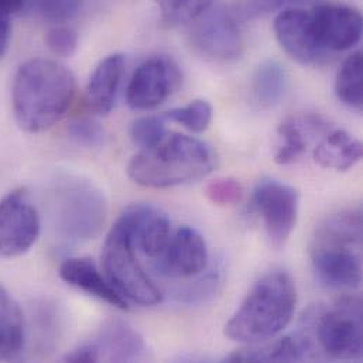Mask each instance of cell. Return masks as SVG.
Instances as JSON below:
<instances>
[{
	"instance_id": "11",
	"label": "cell",
	"mask_w": 363,
	"mask_h": 363,
	"mask_svg": "<svg viewBox=\"0 0 363 363\" xmlns=\"http://www.w3.org/2000/svg\"><path fill=\"white\" fill-rule=\"evenodd\" d=\"M314 37L328 55L357 45L362 37V16L344 4H320L310 11Z\"/></svg>"
},
{
	"instance_id": "7",
	"label": "cell",
	"mask_w": 363,
	"mask_h": 363,
	"mask_svg": "<svg viewBox=\"0 0 363 363\" xmlns=\"http://www.w3.org/2000/svg\"><path fill=\"white\" fill-rule=\"evenodd\" d=\"M192 23L191 45L205 60L225 64L242 55L245 44L233 13L223 7H211Z\"/></svg>"
},
{
	"instance_id": "32",
	"label": "cell",
	"mask_w": 363,
	"mask_h": 363,
	"mask_svg": "<svg viewBox=\"0 0 363 363\" xmlns=\"http://www.w3.org/2000/svg\"><path fill=\"white\" fill-rule=\"evenodd\" d=\"M68 135L78 145L85 147H99L105 142V130L104 128L88 118L77 119L69 123Z\"/></svg>"
},
{
	"instance_id": "31",
	"label": "cell",
	"mask_w": 363,
	"mask_h": 363,
	"mask_svg": "<svg viewBox=\"0 0 363 363\" xmlns=\"http://www.w3.org/2000/svg\"><path fill=\"white\" fill-rule=\"evenodd\" d=\"M45 44L54 55L71 57L78 48V34L69 26L57 24L47 31Z\"/></svg>"
},
{
	"instance_id": "16",
	"label": "cell",
	"mask_w": 363,
	"mask_h": 363,
	"mask_svg": "<svg viewBox=\"0 0 363 363\" xmlns=\"http://www.w3.org/2000/svg\"><path fill=\"white\" fill-rule=\"evenodd\" d=\"M60 277L69 286L108 303L119 310H128V300L102 276L89 257H69L60 266Z\"/></svg>"
},
{
	"instance_id": "35",
	"label": "cell",
	"mask_w": 363,
	"mask_h": 363,
	"mask_svg": "<svg viewBox=\"0 0 363 363\" xmlns=\"http://www.w3.org/2000/svg\"><path fill=\"white\" fill-rule=\"evenodd\" d=\"M101 359H102V357H101V351H99L96 342L82 344L78 348H75L74 351H71L69 354H67L64 358L65 362L72 363L98 362Z\"/></svg>"
},
{
	"instance_id": "30",
	"label": "cell",
	"mask_w": 363,
	"mask_h": 363,
	"mask_svg": "<svg viewBox=\"0 0 363 363\" xmlns=\"http://www.w3.org/2000/svg\"><path fill=\"white\" fill-rule=\"evenodd\" d=\"M243 186L235 179H218L211 182L205 188L206 198L219 206L236 205L243 199Z\"/></svg>"
},
{
	"instance_id": "5",
	"label": "cell",
	"mask_w": 363,
	"mask_h": 363,
	"mask_svg": "<svg viewBox=\"0 0 363 363\" xmlns=\"http://www.w3.org/2000/svg\"><path fill=\"white\" fill-rule=\"evenodd\" d=\"M102 264L109 283L126 300L140 306L162 303V291L140 264L129 226L122 216L118 218L105 239Z\"/></svg>"
},
{
	"instance_id": "15",
	"label": "cell",
	"mask_w": 363,
	"mask_h": 363,
	"mask_svg": "<svg viewBox=\"0 0 363 363\" xmlns=\"http://www.w3.org/2000/svg\"><path fill=\"white\" fill-rule=\"evenodd\" d=\"M361 247L311 246V262L317 277L328 287L350 290L361 286Z\"/></svg>"
},
{
	"instance_id": "34",
	"label": "cell",
	"mask_w": 363,
	"mask_h": 363,
	"mask_svg": "<svg viewBox=\"0 0 363 363\" xmlns=\"http://www.w3.org/2000/svg\"><path fill=\"white\" fill-rule=\"evenodd\" d=\"M81 0H40L41 14L55 23L69 20L77 14Z\"/></svg>"
},
{
	"instance_id": "27",
	"label": "cell",
	"mask_w": 363,
	"mask_h": 363,
	"mask_svg": "<svg viewBox=\"0 0 363 363\" xmlns=\"http://www.w3.org/2000/svg\"><path fill=\"white\" fill-rule=\"evenodd\" d=\"M163 18L170 24H185L209 10L215 0H156Z\"/></svg>"
},
{
	"instance_id": "3",
	"label": "cell",
	"mask_w": 363,
	"mask_h": 363,
	"mask_svg": "<svg viewBox=\"0 0 363 363\" xmlns=\"http://www.w3.org/2000/svg\"><path fill=\"white\" fill-rule=\"evenodd\" d=\"M296 284L286 272H270L249 291L225 325V335L236 342L257 344L273 340L293 320Z\"/></svg>"
},
{
	"instance_id": "13",
	"label": "cell",
	"mask_w": 363,
	"mask_h": 363,
	"mask_svg": "<svg viewBox=\"0 0 363 363\" xmlns=\"http://www.w3.org/2000/svg\"><path fill=\"white\" fill-rule=\"evenodd\" d=\"M206 263L208 249L202 235L194 228L180 226L166 250L155 260V269L163 276L182 279L199 274Z\"/></svg>"
},
{
	"instance_id": "29",
	"label": "cell",
	"mask_w": 363,
	"mask_h": 363,
	"mask_svg": "<svg viewBox=\"0 0 363 363\" xmlns=\"http://www.w3.org/2000/svg\"><path fill=\"white\" fill-rule=\"evenodd\" d=\"M220 286V270H211L198 280L182 287L177 298L185 304H202L211 300Z\"/></svg>"
},
{
	"instance_id": "20",
	"label": "cell",
	"mask_w": 363,
	"mask_h": 363,
	"mask_svg": "<svg viewBox=\"0 0 363 363\" xmlns=\"http://www.w3.org/2000/svg\"><path fill=\"white\" fill-rule=\"evenodd\" d=\"M95 342L102 359L111 362H135L143 359L147 354L146 344L139 333L121 320L106 323Z\"/></svg>"
},
{
	"instance_id": "22",
	"label": "cell",
	"mask_w": 363,
	"mask_h": 363,
	"mask_svg": "<svg viewBox=\"0 0 363 363\" xmlns=\"http://www.w3.org/2000/svg\"><path fill=\"white\" fill-rule=\"evenodd\" d=\"M362 159V143L342 129L331 130L314 150V160L324 169L348 172Z\"/></svg>"
},
{
	"instance_id": "28",
	"label": "cell",
	"mask_w": 363,
	"mask_h": 363,
	"mask_svg": "<svg viewBox=\"0 0 363 363\" xmlns=\"http://www.w3.org/2000/svg\"><path fill=\"white\" fill-rule=\"evenodd\" d=\"M166 123L167 121L163 115L139 118L130 126V138L140 150L150 149L160 143L167 135Z\"/></svg>"
},
{
	"instance_id": "2",
	"label": "cell",
	"mask_w": 363,
	"mask_h": 363,
	"mask_svg": "<svg viewBox=\"0 0 363 363\" xmlns=\"http://www.w3.org/2000/svg\"><path fill=\"white\" fill-rule=\"evenodd\" d=\"M216 164L218 156L208 143L180 133H167L160 143L132 157L128 174L142 186L170 188L206 177Z\"/></svg>"
},
{
	"instance_id": "25",
	"label": "cell",
	"mask_w": 363,
	"mask_h": 363,
	"mask_svg": "<svg viewBox=\"0 0 363 363\" xmlns=\"http://www.w3.org/2000/svg\"><path fill=\"white\" fill-rule=\"evenodd\" d=\"M362 75V52L357 51L344 61L335 81L338 99L348 108L357 111H361L363 105Z\"/></svg>"
},
{
	"instance_id": "36",
	"label": "cell",
	"mask_w": 363,
	"mask_h": 363,
	"mask_svg": "<svg viewBox=\"0 0 363 363\" xmlns=\"http://www.w3.org/2000/svg\"><path fill=\"white\" fill-rule=\"evenodd\" d=\"M11 37V24H10V16L0 14V60L4 57L9 48Z\"/></svg>"
},
{
	"instance_id": "17",
	"label": "cell",
	"mask_w": 363,
	"mask_h": 363,
	"mask_svg": "<svg viewBox=\"0 0 363 363\" xmlns=\"http://www.w3.org/2000/svg\"><path fill=\"white\" fill-rule=\"evenodd\" d=\"M125 64L126 61L122 54H112L104 58L94 69L85 92V102L92 113L108 115L113 109Z\"/></svg>"
},
{
	"instance_id": "4",
	"label": "cell",
	"mask_w": 363,
	"mask_h": 363,
	"mask_svg": "<svg viewBox=\"0 0 363 363\" xmlns=\"http://www.w3.org/2000/svg\"><path fill=\"white\" fill-rule=\"evenodd\" d=\"M52 205L55 230L68 243L94 239L105 225L106 199L92 182L64 180L54 192Z\"/></svg>"
},
{
	"instance_id": "8",
	"label": "cell",
	"mask_w": 363,
	"mask_h": 363,
	"mask_svg": "<svg viewBox=\"0 0 363 363\" xmlns=\"http://www.w3.org/2000/svg\"><path fill=\"white\" fill-rule=\"evenodd\" d=\"M41 232L37 206L23 188L10 191L0 201V257L13 259L27 253Z\"/></svg>"
},
{
	"instance_id": "12",
	"label": "cell",
	"mask_w": 363,
	"mask_h": 363,
	"mask_svg": "<svg viewBox=\"0 0 363 363\" xmlns=\"http://www.w3.org/2000/svg\"><path fill=\"white\" fill-rule=\"evenodd\" d=\"M273 28L281 48L297 62L321 65L330 60L331 55L321 50L314 37L310 11L296 7L284 9L276 16Z\"/></svg>"
},
{
	"instance_id": "33",
	"label": "cell",
	"mask_w": 363,
	"mask_h": 363,
	"mask_svg": "<svg viewBox=\"0 0 363 363\" xmlns=\"http://www.w3.org/2000/svg\"><path fill=\"white\" fill-rule=\"evenodd\" d=\"M294 0H236L233 14L242 20H256L281 10Z\"/></svg>"
},
{
	"instance_id": "21",
	"label": "cell",
	"mask_w": 363,
	"mask_h": 363,
	"mask_svg": "<svg viewBox=\"0 0 363 363\" xmlns=\"http://www.w3.org/2000/svg\"><path fill=\"white\" fill-rule=\"evenodd\" d=\"M362 245V212L347 209L325 218L313 238V246H347L361 247Z\"/></svg>"
},
{
	"instance_id": "18",
	"label": "cell",
	"mask_w": 363,
	"mask_h": 363,
	"mask_svg": "<svg viewBox=\"0 0 363 363\" xmlns=\"http://www.w3.org/2000/svg\"><path fill=\"white\" fill-rule=\"evenodd\" d=\"M311 340L303 335H287L272 342L249 344L230 354L228 362H300L308 358Z\"/></svg>"
},
{
	"instance_id": "24",
	"label": "cell",
	"mask_w": 363,
	"mask_h": 363,
	"mask_svg": "<svg viewBox=\"0 0 363 363\" xmlns=\"http://www.w3.org/2000/svg\"><path fill=\"white\" fill-rule=\"evenodd\" d=\"M289 75L279 61L267 60L262 62L252 79V96L260 109L276 106L287 91Z\"/></svg>"
},
{
	"instance_id": "6",
	"label": "cell",
	"mask_w": 363,
	"mask_h": 363,
	"mask_svg": "<svg viewBox=\"0 0 363 363\" xmlns=\"http://www.w3.org/2000/svg\"><path fill=\"white\" fill-rule=\"evenodd\" d=\"M315 328L323 351L341 361L361 359L363 354L362 303L359 298H342L330 308H320L306 318Z\"/></svg>"
},
{
	"instance_id": "26",
	"label": "cell",
	"mask_w": 363,
	"mask_h": 363,
	"mask_svg": "<svg viewBox=\"0 0 363 363\" xmlns=\"http://www.w3.org/2000/svg\"><path fill=\"white\" fill-rule=\"evenodd\" d=\"M167 122H174L194 133L208 129L212 119V106L203 99H195L182 108L172 109L163 113Z\"/></svg>"
},
{
	"instance_id": "37",
	"label": "cell",
	"mask_w": 363,
	"mask_h": 363,
	"mask_svg": "<svg viewBox=\"0 0 363 363\" xmlns=\"http://www.w3.org/2000/svg\"><path fill=\"white\" fill-rule=\"evenodd\" d=\"M24 4V0H0V14L11 16L18 11Z\"/></svg>"
},
{
	"instance_id": "9",
	"label": "cell",
	"mask_w": 363,
	"mask_h": 363,
	"mask_svg": "<svg viewBox=\"0 0 363 363\" xmlns=\"http://www.w3.org/2000/svg\"><path fill=\"white\" fill-rule=\"evenodd\" d=\"M182 82V69L172 57H152L133 72L126 92L128 105L133 111H152L177 92Z\"/></svg>"
},
{
	"instance_id": "23",
	"label": "cell",
	"mask_w": 363,
	"mask_h": 363,
	"mask_svg": "<svg viewBox=\"0 0 363 363\" xmlns=\"http://www.w3.org/2000/svg\"><path fill=\"white\" fill-rule=\"evenodd\" d=\"M26 344L24 315L20 306L0 284V361L20 357Z\"/></svg>"
},
{
	"instance_id": "19",
	"label": "cell",
	"mask_w": 363,
	"mask_h": 363,
	"mask_svg": "<svg viewBox=\"0 0 363 363\" xmlns=\"http://www.w3.org/2000/svg\"><path fill=\"white\" fill-rule=\"evenodd\" d=\"M328 125L321 116H290L283 121L277 129L280 143L277 146L274 162L280 166L296 163L307 150L310 133L327 130Z\"/></svg>"
},
{
	"instance_id": "1",
	"label": "cell",
	"mask_w": 363,
	"mask_h": 363,
	"mask_svg": "<svg viewBox=\"0 0 363 363\" xmlns=\"http://www.w3.org/2000/svg\"><path fill=\"white\" fill-rule=\"evenodd\" d=\"M75 95V78L61 62L50 58L26 61L13 82V113L18 128L41 133L68 111Z\"/></svg>"
},
{
	"instance_id": "14",
	"label": "cell",
	"mask_w": 363,
	"mask_h": 363,
	"mask_svg": "<svg viewBox=\"0 0 363 363\" xmlns=\"http://www.w3.org/2000/svg\"><path fill=\"white\" fill-rule=\"evenodd\" d=\"M129 226L135 249L156 260L167 247L172 238V222L159 208L147 203L128 206L121 215Z\"/></svg>"
},
{
	"instance_id": "10",
	"label": "cell",
	"mask_w": 363,
	"mask_h": 363,
	"mask_svg": "<svg viewBox=\"0 0 363 363\" xmlns=\"http://www.w3.org/2000/svg\"><path fill=\"white\" fill-rule=\"evenodd\" d=\"M255 205L273 247H284L297 223L298 192L284 182L262 179L255 188Z\"/></svg>"
}]
</instances>
